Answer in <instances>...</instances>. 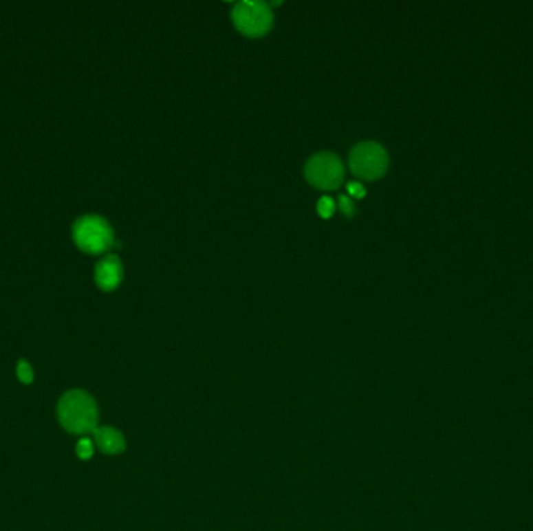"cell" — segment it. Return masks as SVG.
<instances>
[{
	"instance_id": "7",
	"label": "cell",
	"mask_w": 533,
	"mask_h": 531,
	"mask_svg": "<svg viewBox=\"0 0 533 531\" xmlns=\"http://www.w3.org/2000/svg\"><path fill=\"white\" fill-rule=\"evenodd\" d=\"M94 436L98 447L107 453H119L125 449V441L117 430L109 427H100L94 430Z\"/></svg>"
},
{
	"instance_id": "12",
	"label": "cell",
	"mask_w": 533,
	"mask_h": 531,
	"mask_svg": "<svg viewBox=\"0 0 533 531\" xmlns=\"http://www.w3.org/2000/svg\"><path fill=\"white\" fill-rule=\"evenodd\" d=\"M347 188H348V193L353 198H363L367 195L365 187H363V184L359 181H349L347 184Z\"/></svg>"
},
{
	"instance_id": "4",
	"label": "cell",
	"mask_w": 533,
	"mask_h": 531,
	"mask_svg": "<svg viewBox=\"0 0 533 531\" xmlns=\"http://www.w3.org/2000/svg\"><path fill=\"white\" fill-rule=\"evenodd\" d=\"M74 239L81 250L91 254H98L114 245L113 228L98 215L80 218L74 225Z\"/></svg>"
},
{
	"instance_id": "3",
	"label": "cell",
	"mask_w": 533,
	"mask_h": 531,
	"mask_svg": "<svg viewBox=\"0 0 533 531\" xmlns=\"http://www.w3.org/2000/svg\"><path fill=\"white\" fill-rule=\"evenodd\" d=\"M349 169L362 180L382 178L389 169V153L378 142H360L349 153Z\"/></svg>"
},
{
	"instance_id": "8",
	"label": "cell",
	"mask_w": 533,
	"mask_h": 531,
	"mask_svg": "<svg viewBox=\"0 0 533 531\" xmlns=\"http://www.w3.org/2000/svg\"><path fill=\"white\" fill-rule=\"evenodd\" d=\"M317 210L320 217L329 218L332 217L334 212H336V203H334V199L331 197H321L317 204Z\"/></svg>"
},
{
	"instance_id": "11",
	"label": "cell",
	"mask_w": 533,
	"mask_h": 531,
	"mask_svg": "<svg viewBox=\"0 0 533 531\" xmlns=\"http://www.w3.org/2000/svg\"><path fill=\"white\" fill-rule=\"evenodd\" d=\"M92 453H94V446H92V442H91L89 440H87V438L80 440V441H78V444H77V455H78L81 459H87V458H91V457H92Z\"/></svg>"
},
{
	"instance_id": "6",
	"label": "cell",
	"mask_w": 533,
	"mask_h": 531,
	"mask_svg": "<svg viewBox=\"0 0 533 531\" xmlns=\"http://www.w3.org/2000/svg\"><path fill=\"white\" fill-rule=\"evenodd\" d=\"M124 277V267L117 256H107L97 263L96 282L102 290H114Z\"/></svg>"
},
{
	"instance_id": "9",
	"label": "cell",
	"mask_w": 533,
	"mask_h": 531,
	"mask_svg": "<svg viewBox=\"0 0 533 531\" xmlns=\"http://www.w3.org/2000/svg\"><path fill=\"white\" fill-rule=\"evenodd\" d=\"M16 373H17V379H19L22 383H25V385L33 382V369L25 360H21V362L17 363Z\"/></svg>"
},
{
	"instance_id": "2",
	"label": "cell",
	"mask_w": 533,
	"mask_h": 531,
	"mask_svg": "<svg viewBox=\"0 0 533 531\" xmlns=\"http://www.w3.org/2000/svg\"><path fill=\"white\" fill-rule=\"evenodd\" d=\"M232 22L240 33L250 38H259L270 32L274 22L272 5L262 0H242L232 8Z\"/></svg>"
},
{
	"instance_id": "1",
	"label": "cell",
	"mask_w": 533,
	"mask_h": 531,
	"mask_svg": "<svg viewBox=\"0 0 533 531\" xmlns=\"http://www.w3.org/2000/svg\"><path fill=\"white\" fill-rule=\"evenodd\" d=\"M58 416L63 427L70 433H89L97 426V405L85 391H69L58 405Z\"/></svg>"
},
{
	"instance_id": "5",
	"label": "cell",
	"mask_w": 533,
	"mask_h": 531,
	"mask_svg": "<svg viewBox=\"0 0 533 531\" xmlns=\"http://www.w3.org/2000/svg\"><path fill=\"white\" fill-rule=\"evenodd\" d=\"M304 176L315 187L323 188V191H334L342 184L345 167L337 155L321 151L307 159L304 165Z\"/></svg>"
},
{
	"instance_id": "10",
	"label": "cell",
	"mask_w": 533,
	"mask_h": 531,
	"mask_svg": "<svg viewBox=\"0 0 533 531\" xmlns=\"http://www.w3.org/2000/svg\"><path fill=\"white\" fill-rule=\"evenodd\" d=\"M338 208H340V210L343 212V215L348 218L354 217L357 210L353 198L348 197V195H340V197H338Z\"/></svg>"
}]
</instances>
